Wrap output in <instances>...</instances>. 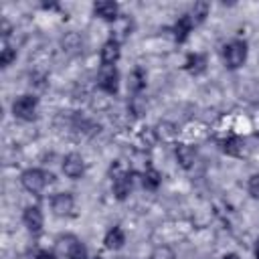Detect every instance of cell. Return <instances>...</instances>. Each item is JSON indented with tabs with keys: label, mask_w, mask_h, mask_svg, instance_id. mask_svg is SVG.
<instances>
[{
	"label": "cell",
	"mask_w": 259,
	"mask_h": 259,
	"mask_svg": "<svg viewBox=\"0 0 259 259\" xmlns=\"http://www.w3.org/2000/svg\"><path fill=\"white\" fill-rule=\"evenodd\" d=\"M20 182H22V186H24L28 192L38 194V192H42V188H45L47 184L53 182V174H51V172H45V170H40V168H28V170L22 172Z\"/></svg>",
	"instance_id": "cell-1"
},
{
	"label": "cell",
	"mask_w": 259,
	"mask_h": 259,
	"mask_svg": "<svg viewBox=\"0 0 259 259\" xmlns=\"http://www.w3.org/2000/svg\"><path fill=\"white\" fill-rule=\"evenodd\" d=\"M247 42L245 40H241V38H235V40H231V42H227L225 45V49H223V59H225V65L229 67V69H239L245 61H247Z\"/></svg>",
	"instance_id": "cell-2"
},
{
	"label": "cell",
	"mask_w": 259,
	"mask_h": 259,
	"mask_svg": "<svg viewBox=\"0 0 259 259\" xmlns=\"http://www.w3.org/2000/svg\"><path fill=\"white\" fill-rule=\"evenodd\" d=\"M111 180H113V194L117 200H125L127 194L132 192V186H134V174L130 170H123L119 166V162H115V166H111Z\"/></svg>",
	"instance_id": "cell-3"
},
{
	"label": "cell",
	"mask_w": 259,
	"mask_h": 259,
	"mask_svg": "<svg viewBox=\"0 0 259 259\" xmlns=\"http://www.w3.org/2000/svg\"><path fill=\"white\" fill-rule=\"evenodd\" d=\"M57 249L67 259H87V249L75 235H61L57 239Z\"/></svg>",
	"instance_id": "cell-4"
},
{
	"label": "cell",
	"mask_w": 259,
	"mask_h": 259,
	"mask_svg": "<svg viewBox=\"0 0 259 259\" xmlns=\"http://www.w3.org/2000/svg\"><path fill=\"white\" fill-rule=\"evenodd\" d=\"M36 107H38V101L34 95H20L14 99L12 103V111L18 119H24V121H32L34 115H36Z\"/></svg>",
	"instance_id": "cell-5"
},
{
	"label": "cell",
	"mask_w": 259,
	"mask_h": 259,
	"mask_svg": "<svg viewBox=\"0 0 259 259\" xmlns=\"http://www.w3.org/2000/svg\"><path fill=\"white\" fill-rule=\"evenodd\" d=\"M97 87L109 95H115L117 93V87H119V73L115 67H103L97 75Z\"/></svg>",
	"instance_id": "cell-6"
},
{
	"label": "cell",
	"mask_w": 259,
	"mask_h": 259,
	"mask_svg": "<svg viewBox=\"0 0 259 259\" xmlns=\"http://www.w3.org/2000/svg\"><path fill=\"white\" fill-rule=\"evenodd\" d=\"M63 172H65V176H69L73 180L81 178L85 174V160L79 154H75V152L73 154H67L63 158Z\"/></svg>",
	"instance_id": "cell-7"
},
{
	"label": "cell",
	"mask_w": 259,
	"mask_h": 259,
	"mask_svg": "<svg viewBox=\"0 0 259 259\" xmlns=\"http://www.w3.org/2000/svg\"><path fill=\"white\" fill-rule=\"evenodd\" d=\"M75 206V198L71 192H57L53 198H51V208L55 214L59 217H65V214H71Z\"/></svg>",
	"instance_id": "cell-8"
},
{
	"label": "cell",
	"mask_w": 259,
	"mask_h": 259,
	"mask_svg": "<svg viewBox=\"0 0 259 259\" xmlns=\"http://www.w3.org/2000/svg\"><path fill=\"white\" fill-rule=\"evenodd\" d=\"M93 12L99 18L107 20V22H115L119 18V6L115 2H111V0H99V2H95L93 4Z\"/></svg>",
	"instance_id": "cell-9"
},
{
	"label": "cell",
	"mask_w": 259,
	"mask_h": 259,
	"mask_svg": "<svg viewBox=\"0 0 259 259\" xmlns=\"http://www.w3.org/2000/svg\"><path fill=\"white\" fill-rule=\"evenodd\" d=\"M119 53H121L119 51V42L115 38H107L103 42V47H101V53H99L101 65L103 67H113L117 63V59H119Z\"/></svg>",
	"instance_id": "cell-10"
},
{
	"label": "cell",
	"mask_w": 259,
	"mask_h": 259,
	"mask_svg": "<svg viewBox=\"0 0 259 259\" xmlns=\"http://www.w3.org/2000/svg\"><path fill=\"white\" fill-rule=\"evenodd\" d=\"M196 24H194V20H192V16L186 12V14H182L176 22H174V26H172V32H174V38H176V42H184L186 38H188V34L192 32V28H194Z\"/></svg>",
	"instance_id": "cell-11"
},
{
	"label": "cell",
	"mask_w": 259,
	"mask_h": 259,
	"mask_svg": "<svg viewBox=\"0 0 259 259\" xmlns=\"http://www.w3.org/2000/svg\"><path fill=\"white\" fill-rule=\"evenodd\" d=\"M22 223L30 233H38L42 229V223H45L40 208L38 206H26L22 212Z\"/></svg>",
	"instance_id": "cell-12"
},
{
	"label": "cell",
	"mask_w": 259,
	"mask_h": 259,
	"mask_svg": "<svg viewBox=\"0 0 259 259\" xmlns=\"http://www.w3.org/2000/svg\"><path fill=\"white\" fill-rule=\"evenodd\" d=\"M176 160L182 168L190 170L196 162V150L190 146V144H178L176 146Z\"/></svg>",
	"instance_id": "cell-13"
},
{
	"label": "cell",
	"mask_w": 259,
	"mask_h": 259,
	"mask_svg": "<svg viewBox=\"0 0 259 259\" xmlns=\"http://www.w3.org/2000/svg\"><path fill=\"white\" fill-rule=\"evenodd\" d=\"M184 69H186L188 73H192V75L204 73V69H206V57L200 55V53H190V55H186Z\"/></svg>",
	"instance_id": "cell-14"
},
{
	"label": "cell",
	"mask_w": 259,
	"mask_h": 259,
	"mask_svg": "<svg viewBox=\"0 0 259 259\" xmlns=\"http://www.w3.org/2000/svg\"><path fill=\"white\" fill-rule=\"evenodd\" d=\"M103 243H105V247H107V249H111V251L121 249V247H123V243H125V235H123L121 227H111V229L105 233Z\"/></svg>",
	"instance_id": "cell-15"
},
{
	"label": "cell",
	"mask_w": 259,
	"mask_h": 259,
	"mask_svg": "<svg viewBox=\"0 0 259 259\" xmlns=\"http://www.w3.org/2000/svg\"><path fill=\"white\" fill-rule=\"evenodd\" d=\"M156 142H158V136H156V130H152V127H144L136 136V146L140 150H150V148H154Z\"/></svg>",
	"instance_id": "cell-16"
},
{
	"label": "cell",
	"mask_w": 259,
	"mask_h": 259,
	"mask_svg": "<svg viewBox=\"0 0 259 259\" xmlns=\"http://www.w3.org/2000/svg\"><path fill=\"white\" fill-rule=\"evenodd\" d=\"M142 184L148 188V190H156L160 184H162V174L156 170V168H146V172L142 174Z\"/></svg>",
	"instance_id": "cell-17"
},
{
	"label": "cell",
	"mask_w": 259,
	"mask_h": 259,
	"mask_svg": "<svg viewBox=\"0 0 259 259\" xmlns=\"http://www.w3.org/2000/svg\"><path fill=\"white\" fill-rule=\"evenodd\" d=\"M223 150L231 156H243V140L237 136H231V138L223 140Z\"/></svg>",
	"instance_id": "cell-18"
},
{
	"label": "cell",
	"mask_w": 259,
	"mask_h": 259,
	"mask_svg": "<svg viewBox=\"0 0 259 259\" xmlns=\"http://www.w3.org/2000/svg\"><path fill=\"white\" fill-rule=\"evenodd\" d=\"M146 87V73H144V69H134L132 71V75H130V89L134 91V93H140L142 89Z\"/></svg>",
	"instance_id": "cell-19"
},
{
	"label": "cell",
	"mask_w": 259,
	"mask_h": 259,
	"mask_svg": "<svg viewBox=\"0 0 259 259\" xmlns=\"http://www.w3.org/2000/svg\"><path fill=\"white\" fill-rule=\"evenodd\" d=\"M208 2H194V6L190 8V16H192V20H194V24H200L204 18H206V14H208Z\"/></svg>",
	"instance_id": "cell-20"
},
{
	"label": "cell",
	"mask_w": 259,
	"mask_h": 259,
	"mask_svg": "<svg viewBox=\"0 0 259 259\" xmlns=\"http://www.w3.org/2000/svg\"><path fill=\"white\" fill-rule=\"evenodd\" d=\"M156 136H158V140H164V142H172L174 138H176V127L172 125V123H160L158 125V130H156Z\"/></svg>",
	"instance_id": "cell-21"
},
{
	"label": "cell",
	"mask_w": 259,
	"mask_h": 259,
	"mask_svg": "<svg viewBox=\"0 0 259 259\" xmlns=\"http://www.w3.org/2000/svg\"><path fill=\"white\" fill-rule=\"evenodd\" d=\"M14 59H16V49L10 47L8 42H4L2 49H0V63H2V67H8Z\"/></svg>",
	"instance_id": "cell-22"
},
{
	"label": "cell",
	"mask_w": 259,
	"mask_h": 259,
	"mask_svg": "<svg viewBox=\"0 0 259 259\" xmlns=\"http://www.w3.org/2000/svg\"><path fill=\"white\" fill-rule=\"evenodd\" d=\"M247 192L253 198H259V174L249 176V180H247Z\"/></svg>",
	"instance_id": "cell-23"
},
{
	"label": "cell",
	"mask_w": 259,
	"mask_h": 259,
	"mask_svg": "<svg viewBox=\"0 0 259 259\" xmlns=\"http://www.w3.org/2000/svg\"><path fill=\"white\" fill-rule=\"evenodd\" d=\"M36 259H55V255L49 253V251H40V253L36 255Z\"/></svg>",
	"instance_id": "cell-24"
},
{
	"label": "cell",
	"mask_w": 259,
	"mask_h": 259,
	"mask_svg": "<svg viewBox=\"0 0 259 259\" xmlns=\"http://www.w3.org/2000/svg\"><path fill=\"white\" fill-rule=\"evenodd\" d=\"M223 259H239V255H237V253H227Z\"/></svg>",
	"instance_id": "cell-25"
},
{
	"label": "cell",
	"mask_w": 259,
	"mask_h": 259,
	"mask_svg": "<svg viewBox=\"0 0 259 259\" xmlns=\"http://www.w3.org/2000/svg\"><path fill=\"white\" fill-rule=\"evenodd\" d=\"M255 259H259V239H257V243H255Z\"/></svg>",
	"instance_id": "cell-26"
},
{
	"label": "cell",
	"mask_w": 259,
	"mask_h": 259,
	"mask_svg": "<svg viewBox=\"0 0 259 259\" xmlns=\"http://www.w3.org/2000/svg\"><path fill=\"white\" fill-rule=\"evenodd\" d=\"M93 259H103V257H93Z\"/></svg>",
	"instance_id": "cell-27"
}]
</instances>
